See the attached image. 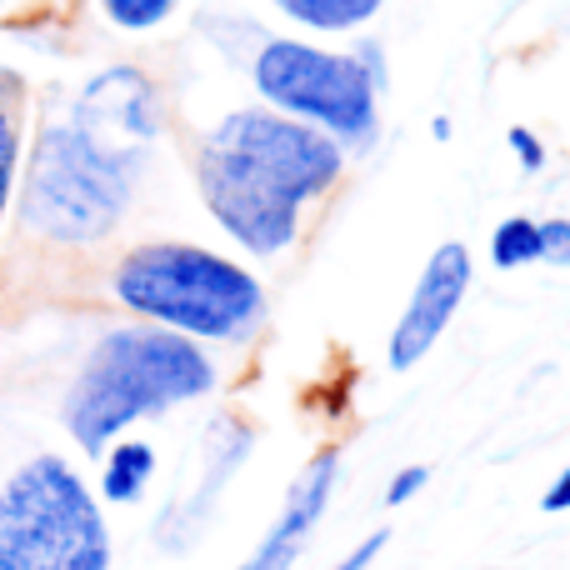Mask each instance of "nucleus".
<instances>
[{
  "instance_id": "nucleus-13",
  "label": "nucleus",
  "mask_w": 570,
  "mask_h": 570,
  "mask_svg": "<svg viewBox=\"0 0 570 570\" xmlns=\"http://www.w3.org/2000/svg\"><path fill=\"white\" fill-rule=\"evenodd\" d=\"M291 20L311 30H355L385 6V0H276Z\"/></svg>"
},
{
  "instance_id": "nucleus-6",
  "label": "nucleus",
  "mask_w": 570,
  "mask_h": 570,
  "mask_svg": "<svg viewBox=\"0 0 570 570\" xmlns=\"http://www.w3.org/2000/svg\"><path fill=\"white\" fill-rule=\"evenodd\" d=\"M261 100L281 116L331 136L335 146H365L381 126V86L365 76L355 56H331L305 40H266L250 60Z\"/></svg>"
},
{
  "instance_id": "nucleus-2",
  "label": "nucleus",
  "mask_w": 570,
  "mask_h": 570,
  "mask_svg": "<svg viewBox=\"0 0 570 570\" xmlns=\"http://www.w3.org/2000/svg\"><path fill=\"white\" fill-rule=\"evenodd\" d=\"M216 391V365L190 335L160 325H120L90 345L80 375L70 381L60 421L86 455H100L140 415H160L180 401Z\"/></svg>"
},
{
  "instance_id": "nucleus-19",
  "label": "nucleus",
  "mask_w": 570,
  "mask_h": 570,
  "mask_svg": "<svg viewBox=\"0 0 570 570\" xmlns=\"http://www.w3.org/2000/svg\"><path fill=\"white\" fill-rule=\"evenodd\" d=\"M385 541H391V531H385V525H381V531H375V535H365V541H361V546H355V551H351V556H345V561H341V566H331V570H365V566H371V561H375V556H381V551H385Z\"/></svg>"
},
{
  "instance_id": "nucleus-4",
  "label": "nucleus",
  "mask_w": 570,
  "mask_h": 570,
  "mask_svg": "<svg viewBox=\"0 0 570 570\" xmlns=\"http://www.w3.org/2000/svg\"><path fill=\"white\" fill-rule=\"evenodd\" d=\"M136 166L100 156L66 120H50L20 176V230L46 246H100L126 220Z\"/></svg>"
},
{
  "instance_id": "nucleus-7",
  "label": "nucleus",
  "mask_w": 570,
  "mask_h": 570,
  "mask_svg": "<svg viewBox=\"0 0 570 570\" xmlns=\"http://www.w3.org/2000/svg\"><path fill=\"white\" fill-rule=\"evenodd\" d=\"M66 126L76 130L86 146H96L100 156L140 166L150 140L160 136V96H156V86L130 66L100 70V76L80 90Z\"/></svg>"
},
{
  "instance_id": "nucleus-15",
  "label": "nucleus",
  "mask_w": 570,
  "mask_h": 570,
  "mask_svg": "<svg viewBox=\"0 0 570 570\" xmlns=\"http://www.w3.org/2000/svg\"><path fill=\"white\" fill-rule=\"evenodd\" d=\"M176 6L180 0H100L106 20L120 30H156Z\"/></svg>"
},
{
  "instance_id": "nucleus-18",
  "label": "nucleus",
  "mask_w": 570,
  "mask_h": 570,
  "mask_svg": "<svg viewBox=\"0 0 570 570\" xmlns=\"http://www.w3.org/2000/svg\"><path fill=\"white\" fill-rule=\"evenodd\" d=\"M425 481H431V471H425V465H405V471H395L391 491H385V505H405L411 495L425 491Z\"/></svg>"
},
{
  "instance_id": "nucleus-17",
  "label": "nucleus",
  "mask_w": 570,
  "mask_h": 570,
  "mask_svg": "<svg viewBox=\"0 0 570 570\" xmlns=\"http://www.w3.org/2000/svg\"><path fill=\"white\" fill-rule=\"evenodd\" d=\"M541 261L570 271V220H541Z\"/></svg>"
},
{
  "instance_id": "nucleus-3",
  "label": "nucleus",
  "mask_w": 570,
  "mask_h": 570,
  "mask_svg": "<svg viewBox=\"0 0 570 570\" xmlns=\"http://www.w3.org/2000/svg\"><path fill=\"white\" fill-rule=\"evenodd\" d=\"M116 301L146 325L190 341H246L266 321V291L246 266L180 240H150L120 256Z\"/></svg>"
},
{
  "instance_id": "nucleus-20",
  "label": "nucleus",
  "mask_w": 570,
  "mask_h": 570,
  "mask_svg": "<svg viewBox=\"0 0 570 570\" xmlns=\"http://www.w3.org/2000/svg\"><path fill=\"white\" fill-rule=\"evenodd\" d=\"M546 511H551V515H561V511H570V465H566V471L561 475H556V485H551V491H546Z\"/></svg>"
},
{
  "instance_id": "nucleus-14",
  "label": "nucleus",
  "mask_w": 570,
  "mask_h": 570,
  "mask_svg": "<svg viewBox=\"0 0 570 570\" xmlns=\"http://www.w3.org/2000/svg\"><path fill=\"white\" fill-rule=\"evenodd\" d=\"M491 261H495V271H521L531 261H541V226L525 216L501 220L491 236Z\"/></svg>"
},
{
  "instance_id": "nucleus-10",
  "label": "nucleus",
  "mask_w": 570,
  "mask_h": 570,
  "mask_svg": "<svg viewBox=\"0 0 570 570\" xmlns=\"http://www.w3.org/2000/svg\"><path fill=\"white\" fill-rule=\"evenodd\" d=\"M250 441H256V435H250V425H240V421H216L210 425L206 481H200V491L190 495L186 505L166 511V521H160V546H166V551H186V546L200 535V525H206L210 511H216V495L226 491V481L236 475V465L246 461Z\"/></svg>"
},
{
  "instance_id": "nucleus-8",
  "label": "nucleus",
  "mask_w": 570,
  "mask_h": 570,
  "mask_svg": "<svg viewBox=\"0 0 570 570\" xmlns=\"http://www.w3.org/2000/svg\"><path fill=\"white\" fill-rule=\"evenodd\" d=\"M465 291H471V250L461 240L435 246V256L425 261L421 281L411 291V305L401 311L391 335V371H411L431 355V345L441 341V331L451 325V315L461 311Z\"/></svg>"
},
{
  "instance_id": "nucleus-5",
  "label": "nucleus",
  "mask_w": 570,
  "mask_h": 570,
  "mask_svg": "<svg viewBox=\"0 0 570 570\" xmlns=\"http://www.w3.org/2000/svg\"><path fill=\"white\" fill-rule=\"evenodd\" d=\"M110 531L60 455H36L0 485V570H106Z\"/></svg>"
},
{
  "instance_id": "nucleus-1",
  "label": "nucleus",
  "mask_w": 570,
  "mask_h": 570,
  "mask_svg": "<svg viewBox=\"0 0 570 570\" xmlns=\"http://www.w3.org/2000/svg\"><path fill=\"white\" fill-rule=\"evenodd\" d=\"M345 150L331 136L250 106L220 116L196 150V186L206 210L250 256H281L301 236V206L341 180Z\"/></svg>"
},
{
  "instance_id": "nucleus-16",
  "label": "nucleus",
  "mask_w": 570,
  "mask_h": 570,
  "mask_svg": "<svg viewBox=\"0 0 570 570\" xmlns=\"http://www.w3.org/2000/svg\"><path fill=\"white\" fill-rule=\"evenodd\" d=\"M505 140H511V150H515V160H521L525 176H535V170L546 166V146H541V136H535L531 126H511L505 130Z\"/></svg>"
},
{
  "instance_id": "nucleus-11",
  "label": "nucleus",
  "mask_w": 570,
  "mask_h": 570,
  "mask_svg": "<svg viewBox=\"0 0 570 570\" xmlns=\"http://www.w3.org/2000/svg\"><path fill=\"white\" fill-rule=\"evenodd\" d=\"M20 140H26V80L0 66V220L20 186Z\"/></svg>"
},
{
  "instance_id": "nucleus-9",
  "label": "nucleus",
  "mask_w": 570,
  "mask_h": 570,
  "mask_svg": "<svg viewBox=\"0 0 570 570\" xmlns=\"http://www.w3.org/2000/svg\"><path fill=\"white\" fill-rule=\"evenodd\" d=\"M335 475H341V451H321L301 475H295L281 521L271 525V535L256 546V556H250L240 570H291L301 561V546H305V535L315 531V521H321L325 501H331Z\"/></svg>"
},
{
  "instance_id": "nucleus-12",
  "label": "nucleus",
  "mask_w": 570,
  "mask_h": 570,
  "mask_svg": "<svg viewBox=\"0 0 570 570\" xmlns=\"http://www.w3.org/2000/svg\"><path fill=\"white\" fill-rule=\"evenodd\" d=\"M150 475H156V451L146 441H120L106 455V475H100V495L110 505H130L146 495Z\"/></svg>"
},
{
  "instance_id": "nucleus-21",
  "label": "nucleus",
  "mask_w": 570,
  "mask_h": 570,
  "mask_svg": "<svg viewBox=\"0 0 570 570\" xmlns=\"http://www.w3.org/2000/svg\"><path fill=\"white\" fill-rule=\"evenodd\" d=\"M431 130H435V140H451V120H445V116H435Z\"/></svg>"
}]
</instances>
